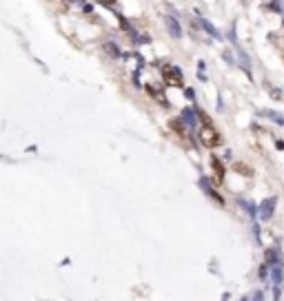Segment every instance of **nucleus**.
I'll return each instance as SVG.
<instances>
[{"instance_id": "nucleus-11", "label": "nucleus", "mask_w": 284, "mask_h": 301, "mask_svg": "<svg viewBox=\"0 0 284 301\" xmlns=\"http://www.w3.org/2000/svg\"><path fill=\"white\" fill-rule=\"evenodd\" d=\"M185 122H187L189 126H196V111H193V109H187V111H185Z\"/></svg>"}, {"instance_id": "nucleus-4", "label": "nucleus", "mask_w": 284, "mask_h": 301, "mask_svg": "<svg viewBox=\"0 0 284 301\" xmlns=\"http://www.w3.org/2000/svg\"><path fill=\"white\" fill-rule=\"evenodd\" d=\"M166 29H169V33H171V38H182V29H180V25H178V20L174 18V16H166Z\"/></svg>"}, {"instance_id": "nucleus-6", "label": "nucleus", "mask_w": 284, "mask_h": 301, "mask_svg": "<svg viewBox=\"0 0 284 301\" xmlns=\"http://www.w3.org/2000/svg\"><path fill=\"white\" fill-rule=\"evenodd\" d=\"M211 166H213V173H215V182L222 184V177H224V166L218 158H211Z\"/></svg>"}, {"instance_id": "nucleus-12", "label": "nucleus", "mask_w": 284, "mask_h": 301, "mask_svg": "<svg viewBox=\"0 0 284 301\" xmlns=\"http://www.w3.org/2000/svg\"><path fill=\"white\" fill-rule=\"evenodd\" d=\"M104 49H107L109 53H113V58H118V55H120V51H118V47H113V44H107V47H104Z\"/></svg>"}, {"instance_id": "nucleus-13", "label": "nucleus", "mask_w": 284, "mask_h": 301, "mask_svg": "<svg viewBox=\"0 0 284 301\" xmlns=\"http://www.w3.org/2000/svg\"><path fill=\"white\" fill-rule=\"evenodd\" d=\"M96 3H100V5H104V7H113L118 0H96Z\"/></svg>"}, {"instance_id": "nucleus-9", "label": "nucleus", "mask_w": 284, "mask_h": 301, "mask_svg": "<svg viewBox=\"0 0 284 301\" xmlns=\"http://www.w3.org/2000/svg\"><path fill=\"white\" fill-rule=\"evenodd\" d=\"M147 91H149V96H153L158 102H164V96H162V91H160V87H151V85H147Z\"/></svg>"}, {"instance_id": "nucleus-8", "label": "nucleus", "mask_w": 284, "mask_h": 301, "mask_svg": "<svg viewBox=\"0 0 284 301\" xmlns=\"http://www.w3.org/2000/svg\"><path fill=\"white\" fill-rule=\"evenodd\" d=\"M271 277H273L275 288H282V264H275L273 268H271Z\"/></svg>"}, {"instance_id": "nucleus-7", "label": "nucleus", "mask_w": 284, "mask_h": 301, "mask_svg": "<svg viewBox=\"0 0 284 301\" xmlns=\"http://www.w3.org/2000/svg\"><path fill=\"white\" fill-rule=\"evenodd\" d=\"M200 188H202L204 193H209V195H211V199H213V202H218V204H222V206H224V197H220V195L215 193L213 188H211V186H209V184L204 182V180H200Z\"/></svg>"}, {"instance_id": "nucleus-3", "label": "nucleus", "mask_w": 284, "mask_h": 301, "mask_svg": "<svg viewBox=\"0 0 284 301\" xmlns=\"http://www.w3.org/2000/svg\"><path fill=\"white\" fill-rule=\"evenodd\" d=\"M273 213H275V197H266L264 202L258 206V217L262 221H269L271 217H273Z\"/></svg>"}, {"instance_id": "nucleus-5", "label": "nucleus", "mask_w": 284, "mask_h": 301, "mask_svg": "<svg viewBox=\"0 0 284 301\" xmlns=\"http://www.w3.org/2000/svg\"><path fill=\"white\" fill-rule=\"evenodd\" d=\"M200 27H202V29H204V31H207V33H209V36H211V38H215V40H222V36H220V31H218V29H215V27H213V25H211V22H209V20H204V18H200Z\"/></svg>"}, {"instance_id": "nucleus-14", "label": "nucleus", "mask_w": 284, "mask_h": 301, "mask_svg": "<svg viewBox=\"0 0 284 301\" xmlns=\"http://www.w3.org/2000/svg\"><path fill=\"white\" fill-rule=\"evenodd\" d=\"M253 301H264V294H262V292H260V290H258V292H255V294H253Z\"/></svg>"}, {"instance_id": "nucleus-1", "label": "nucleus", "mask_w": 284, "mask_h": 301, "mask_svg": "<svg viewBox=\"0 0 284 301\" xmlns=\"http://www.w3.org/2000/svg\"><path fill=\"white\" fill-rule=\"evenodd\" d=\"M198 137H200V142H202V146H207V148H215V146H220V142H222L218 129H215L207 118H204V124L200 126Z\"/></svg>"}, {"instance_id": "nucleus-15", "label": "nucleus", "mask_w": 284, "mask_h": 301, "mask_svg": "<svg viewBox=\"0 0 284 301\" xmlns=\"http://www.w3.org/2000/svg\"><path fill=\"white\" fill-rule=\"evenodd\" d=\"M242 301H247V299H242Z\"/></svg>"}, {"instance_id": "nucleus-10", "label": "nucleus", "mask_w": 284, "mask_h": 301, "mask_svg": "<svg viewBox=\"0 0 284 301\" xmlns=\"http://www.w3.org/2000/svg\"><path fill=\"white\" fill-rule=\"evenodd\" d=\"M266 261H269L271 266H275V264H280V255L275 253V248H269L266 250Z\"/></svg>"}, {"instance_id": "nucleus-2", "label": "nucleus", "mask_w": 284, "mask_h": 301, "mask_svg": "<svg viewBox=\"0 0 284 301\" xmlns=\"http://www.w3.org/2000/svg\"><path fill=\"white\" fill-rule=\"evenodd\" d=\"M162 80L166 87H182L185 78H182V71L174 64H164L162 66Z\"/></svg>"}]
</instances>
